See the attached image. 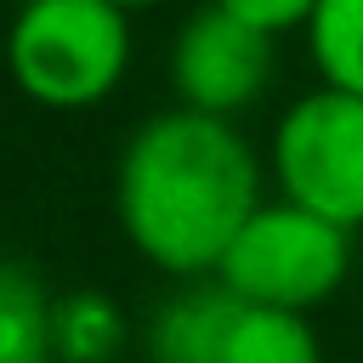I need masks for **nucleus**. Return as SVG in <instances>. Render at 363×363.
Masks as SVG:
<instances>
[{
	"label": "nucleus",
	"mask_w": 363,
	"mask_h": 363,
	"mask_svg": "<svg viewBox=\"0 0 363 363\" xmlns=\"http://www.w3.org/2000/svg\"><path fill=\"white\" fill-rule=\"evenodd\" d=\"M352 272V233L295 199H261L250 221L233 233L227 255L216 261V278L255 306H289L312 312L323 306Z\"/></svg>",
	"instance_id": "3"
},
{
	"label": "nucleus",
	"mask_w": 363,
	"mask_h": 363,
	"mask_svg": "<svg viewBox=\"0 0 363 363\" xmlns=\"http://www.w3.org/2000/svg\"><path fill=\"white\" fill-rule=\"evenodd\" d=\"M34 363H62V357H57V352H51V357H34Z\"/></svg>",
	"instance_id": "13"
},
{
	"label": "nucleus",
	"mask_w": 363,
	"mask_h": 363,
	"mask_svg": "<svg viewBox=\"0 0 363 363\" xmlns=\"http://www.w3.org/2000/svg\"><path fill=\"white\" fill-rule=\"evenodd\" d=\"M221 363H323V346H318L306 312L238 301V318H233L227 346H221Z\"/></svg>",
	"instance_id": "7"
},
{
	"label": "nucleus",
	"mask_w": 363,
	"mask_h": 363,
	"mask_svg": "<svg viewBox=\"0 0 363 363\" xmlns=\"http://www.w3.org/2000/svg\"><path fill=\"white\" fill-rule=\"evenodd\" d=\"M272 62H278V34L204 0L199 11L182 17V28L170 40V91L187 108L238 119L244 108H255L267 96Z\"/></svg>",
	"instance_id": "5"
},
{
	"label": "nucleus",
	"mask_w": 363,
	"mask_h": 363,
	"mask_svg": "<svg viewBox=\"0 0 363 363\" xmlns=\"http://www.w3.org/2000/svg\"><path fill=\"white\" fill-rule=\"evenodd\" d=\"M301 34L318 79L363 96V0H318Z\"/></svg>",
	"instance_id": "9"
},
{
	"label": "nucleus",
	"mask_w": 363,
	"mask_h": 363,
	"mask_svg": "<svg viewBox=\"0 0 363 363\" xmlns=\"http://www.w3.org/2000/svg\"><path fill=\"white\" fill-rule=\"evenodd\" d=\"M261 204V159L238 119L164 108L142 119L113 170V216L130 250L170 278H210Z\"/></svg>",
	"instance_id": "1"
},
{
	"label": "nucleus",
	"mask_w": 363,
	"mask_h": 363,
	"mask_svg": "<svg viewBox=\"0 0 363 363\" xmlns=\"http://www.w3.org/2000/svg\"><path fill=\"white\" fill-rule=\"evenodd\" d=\"M6 68L51 113L96 108L130 68V11L113 0H23L6 28Z\"/></svg>",
	"instance_id": "2"
},
{
	"label": "nucleus",
	"mask_w": 363,
	"mask_h": 363,
	"mask_svg": "<svg viewBox=\"0 0 363 363\" xmlns=\"http://www.w3.org/2000/svg\"><path fill=\"white\" fill-rule=\"evenodd\" d=\"M267 164L284 199L357 233L363 227V96L318 79L306 96H295L278 113Z\"/></svg>",
	"instance_id": "4"
},
{
	"label": "nucleus",
	"mask_w": 363,
	"mask_h": 363,
	"mask_svg": "<svg viewBox=\"0 0 363 363\" xmlns=\"http://www.w3.org/2000/svg\"><path fill=\"white\" fill-rule=\"evenodd\" d=\"M113 6H125V11H147V6H164V0H113Z\"/></svg>",
	"instance_id": "12"
},
{
	"label": "nucleus",
	"mask_w": 363,
	"mask_h": 363,
	"mask_svg": "<svg viewBox=\"0 0 363 363\" xmlns=\"http://www.w3.org/2000/svg\"><path fill=\"white\" fill-rule=\"evenodd\" d=\"M216 6L238 11L244 23H255V28H267V34H295V28L312 17L318 0H216Z\"/></svg>",
	"instance_id": "11"
},
{
	"label": "nucleus",
	"mask_w": 363,
	"mask_h": 363,
	"mask_svg": "<svg viewBox=\"0 0 363 363\" xmlns=\"http://www.w3.org/2000/svg\"><path fill=\"white\" fill-rule=\"evenodd\" d=\"M51 318L57 301L45 295V284L28 267L0 261V363L51 357Z\"/></svg>",
	"instance_id": "8"
},
{
	"label": "nucleus",
	"mask_w": 363,
	"mask_h": 363,
	"mask_svg": "<svg viewBox=\"0 0 363 363\" xmlns=\"http://www.w3.org/2000/svg\"><path fill=\"white\" fill-rule=\"evenodd\" d=\"M113 346H119V312H113L102 295L57 301V318H51V352H57L62 363H102Z\"/></svg>",
	"instance_id": "10"
},
{
	"label": "nucleus",
	"mask_w": 363,
	"mask_h": 363,
	"mask_svg": "<svg viewBox=\"0 0 363 363\" xmlns=\"http://www.w3.org/2000/svg\"><path fill=\"white\" fill-rule=\"evenodd\" d=\"M238 318V295L210 272V284H187L176 289L147 329V357L153 363H221L227 329Z\"/></svg>",
	"instance_id": "6"
}]
</instances>
